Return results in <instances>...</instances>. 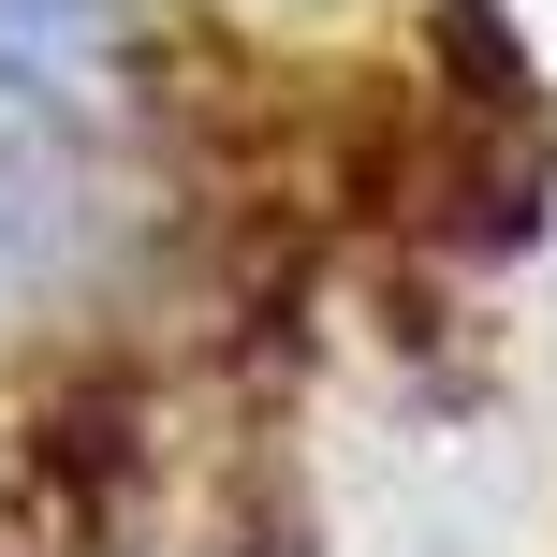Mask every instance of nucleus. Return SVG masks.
<instances>
[{"mask_svg": "<svg viewBox=\"0 0 557 557\" xmlns=\"http://www.w3.org/2000/svg\"><path fill=\"white\" fill-rule=\"evenodd\" d=\"M117 45H133L117 0H0V88H15V103H74V88H103Z\"/></svg>", "mask_w": 557, "mask_h": 557, "instance_id": "f257e3e1", "label": "nucleus"}]
</instances>
